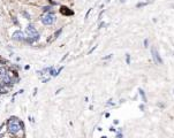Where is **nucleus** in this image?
<instances>
[{"mask_svg":"<svg viewBox=\"0 0 174 138\" xmlns=\"http://www.w3.org/2000/svg\"><path fill=\"white\" fill-rule=\"evenodd\" d=\"M27 33L29 34V37H30V42H35V40H38L39 38V33L38 31L36 30V28L34 27L32 24H29L27 27Z\"/></svg>","mask_w":174,"mask_h":138,"instance_id":"nucleus-2","label":"nucleus"},{"mask_svg":"<svg viewBox=\"0 0 174 138\" xmlns=\"http://www.w3.org/2000/svg\"><path fill=\"white\" fill-rule=\"evenodd\" d=\"M151 54H152V58H153V61H155V63H157V65H161V63H163V59H161V56L159 55L158 51L156 50L155 47L151 50Z\"/></svg>","mask_w":174,"mask_h":138,"instance_id":"nucleus-4","label":"nucleus"},{"mask_svg":"<svg viewBox=\"0 0 174 138\" xmlns=\"http://www.w3.org/2000/svg\"><path fill=\"white\" fill-rule=\"evenodd\" d=\"M54 21H56V16H54L53 14H46V15H44V17L42 19V22L44 23L45 25L53 24Z\"/></svg>","mask_w":174,"mask_h":138,"instance_id":"nucleus-3","label":"nucleus"},{"mask_svg":"<svg viewBox=\"0 0 174 138\" xmlns=\"http://www.w3.org/2000/svg\"><path fill=\"white\" fill-rule=\"evenodd\" d=\"M22 128H23V123L19 119L12 117V119L8 120V130L12 134H17Z\"/></svg>","mask_w":174,"mask_h":138,"instance_id":"nucleus-1","label":"nucleus"},{"mask_svg":"<svg viewBox=\"0 0 174 138\" xmlns=\"http://www.w3.org/2000/svg\"><path fill=\"white\" fill-rule=\"evenodd\" d=\"M50 9H51L50 6H45V7H43V12H48Z\"/></svg>","mask_w":174,"mask_h":138,"instance_id":"nucleus-8","label":"nucleus"},{"mask_svg":"<svg viewBox=\"0 0 174 138\" xmlns=\"http://www.w3.org/2000/svg\"><path fill=\"white\" fill-rule=\"evenodd\" d=\"M60 12H61V14H63V15H73V10H70L68 7H66V6H62Z\"/></svg>","mask_w":174,"mask_h":138,"instance_id":"nucleus-6","label":"nucleus"},{"mask_svg":"<svg viewBox=\"0 0 174 138\" xmlns=\"http://www.w3.org/2000/svg\"><path fill=\"white\" fill-rule=\"evenodd\" d=\"M120 1H121V2H124V1H126V0H120Z\"/></svg>","mask_w":174,"mask_h":138,"instance_id":"nucleus-12","label":"nucleus"},{"mask_svg":"<svg viewBox=\"0 0 174 138\" xmlns=\"http://www.w3.org/2000/svg\"><path fill=\"white\" fill-rule=\"evenodd\" d=\"M13 39L14 40H17V42H23V40L25 39L24 33H23L22 31H16V32L13 34Z\"/></svg>","mask_w":174,"mask_h":138,"instance_id":"nucleus-5","label":"nucleus"},{"mask_svg":"<svg viewBox=\"0 0 174 138\" xmlns=\"http://www.w3.org/2000/svg\"><path fill=\"white\" fill-rule=\"evenodd\" d=\"M126 61H127V63H130V56H129V54H127V58H126Z\"/></svg>","mask_w":174,"mask_h":138,"instance_id":"nucleus-10","label":"nucleus"},{"mask_svg":"<svg viewBox=\"0 0 174 138\" xmlns=\"http://www.w3.org/2000/svg\"><path fill=\"white\" fill-rule=\"evenodd\" d=\"M140 93H141L142 98H143V101L146 102V97H145V94H144V92H143V90H142V89H140Z\"/></svg>","mask_w":174,"mask_h":138,"instance_id":"nucleus-7","label":"nucleus"},{"mask_svg":"<svg viewBox=\"0 0 174 138\" xmlns=\"http://www.w3.org/2000/svg\"><path fill=\"white\" fill-rule=\"evenodd\" d=\"M144 45H145V47H146V45H148V39L144 40Z\"/></svg>","mask_w":174,"mask_h":138,"instance_id":"nucleus-11","label":"nucleus"},{"mask_svg":"<svg viewBox=\"0 0 174 138\" xmlns=\"http://www.w3.org/2000/svg\"><path fill=\"white\" fill-rule=\"evenodd\" d=\"M61 31H62V29H60V30H58L57 32H56V34H54V37H56V38H57V37H58V36H59V34H60V32H61Z\"/></svg>","mask_w":174,"mask_h":138,"instance_id":"nucleus-9","label":"nucleus"}]
</instances>
